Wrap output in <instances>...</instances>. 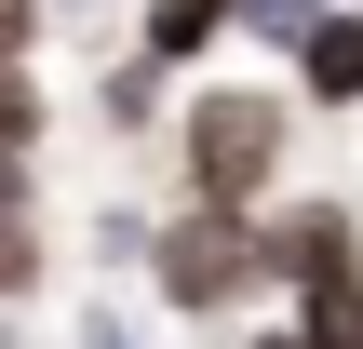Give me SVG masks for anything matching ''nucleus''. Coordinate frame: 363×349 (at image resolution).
I'll return each mask as SVG.
<instances>
[{
	"mask_svg": "<svg viewBox=\"0 0 363 349\" xmlns=\"http://www.w3.org/2000/svg\"><path fill=\"white\" fill-rule=\"evenodd\" d=\"M269 175H283V94H256V81H216V94H189V188L242 215Z\"/></svg>",
	"mask_w": 363,
	"mask_h": 349,
	"instance_id": "obj_1",
	"label": "nucleus"
},
{
	"mask_svg": "<svg viewBox=\"0 0 363 349\" xmlns=\"http://www.w3.org/2000/svg\"><path fill=\"white\" fill-rule=\"evenodd\" d=\"M256 282H283V269H269L256 229H229V202H202L189 229H162V296H175V309H229V296H256Z\"/></svg>",
	"mask_w": 363,
	"mask_h": 349,
	"instance_id": "obj_2",
	"label": "nucleus"
},
{
	"mask_svg": "<svg viewBox=\"0 0 363 349\" xmlns=\"http://www.w3.org/2000/svg\"><path fill=\"white\" fill-rule=\"evenodd\" d=\"M350 256H363V229L337 215V202H323V215H283V229H269V269H283L296 296H310V282H363Z\"/></svg>",
	"mask_w": 363,
	"mask_h": 349,
	"instance_id": "obj_3",
	"label": "nucleus"
},
{
	"mask_svg": "<svg viewBox=\"0 0 363 349\" xmlns=\"http://www.w3.org/2000/svg\"><path fill=\"white\" fill-rule=\"evenodd\" d=\"M296 81H310L323 108H363V13H323V27L296 40Z\"/></svg>",
	"mask_w": 363,
	"mask_h": 349,
	"instance_id": "obj_4",
	"label": "nucleus"
},
{
	"mask_svg": "<svg viewBox=\"0 0 363 349\" xmlns=\"http://www.w3.org/2000/svg\"><path fill=\"white\" fill-rule=\"evenodd\" d=\"M229 13H242V0H148V67L216 54V40H229Z\"/></svg>",
	"mask_w": 363,
	"mask_h": 349,
	"instance_id": "obj_5",
	"label": "nucleus"
},
{
	"mask_svg": "<svg viewBox=\"0 0 363 349\" xmlns=\"http://www.w3.org/2000/svg\"><path fill=\"white\" fill-rule=\"evenodd\" d=\"M296 336L310 349H363V282H310L296 296Z\"/></svg>",
	"mask_w": 363,
	"mask_h": 349,
	"instance_id": "obj_6",
	"label": "nucleus"
}]
</instances>
